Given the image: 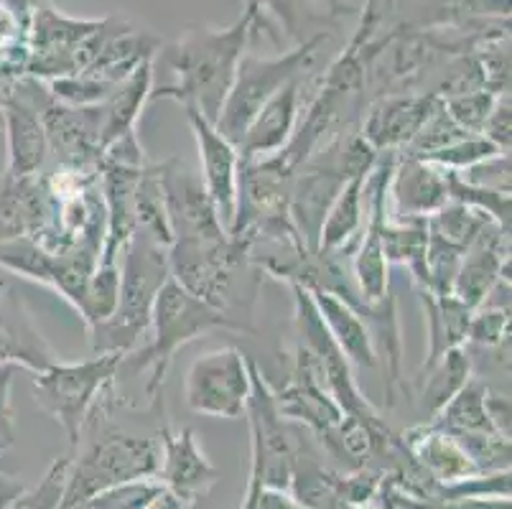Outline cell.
<instances>
[{"label": "cell", "mask_w": 512, "mask_h": 509, "mask_svg": "<svg viewBox=\"0 0 512 509\" xmlns=\"http://www.w3.org/2000/svg\"><path fill=\"white\" fill-rule=\"evenodd\" d=\"M260 16V8L245 6L232 26L186 28L174 44L158 49L153 62H161V69H169L174 79L158 87L153 82L151 102L176 100L181 107H194L209 123H217Z\"/></svg>", "instance_id": "cell-1"}, {"label": "cell", "mask_w": 512, "mask_h": 509, "mask_svg": "<svg viewBox=\"0 0 512 509\" xmlns=\"http://www.w3.org/2000/svg\"><path fill=\"white\" fill-rule=\"evenodd\" d=\"M245 331L235 319L212 308L209 303L199 301L197 296L181 288L174 278L164 283L158 291L151 314V342L143 349H133L120 362L118 375L130 372L141 375L148 372L146 395L153 413H161L164 408V382L176 352L186 344L197 342L204 334L212 331Z\"/></svg>", "instance_id": "cell-2"}, {"label": "cell", "mask_w": 512, "mask_h": 509, "mask_svg": "<svg viewBox=\"0 0 512 509\" xmlns=\"http://www.w3.org/2000/svg\"><path fill=\"white\" fill-rule=\"evenodd\" d=\"M120 258H123V265H120L118 308L110 319L87 331L95 354H128L138 349L141 336H146L151 329L158 291L171 278L166 247L156 245L141 232H136Z\"/></svg>", "instance_id": "cell-3"}, {"label": "cell", "mask_w": 512, "mask_h": 509, "mask_svg": "<svg viewBox=\"0 0 512 509\" xmlns=\"http://www.w3.org/2000/svg\"><path fill=\"white\" fill-rule=\"evenodd\" d=\"M161 466L158 436L107 431L69 461L57 509H87L97 494L136 479H156Z\"/></svg>", "instance_id": "cell-4"}, {"label": "cell", "mask_w": 512, "mask_h": 509, "mask_svg": "<svg viewBox=\"0 0 512 509\" xmlns=\"http://www.w3.org/2000/svg\"><path fill=\"white\" fill-rule=\"evenodd\" d=\"M125 354H92L82 362H51L46 370L34 372L31 390L44 413L57 420L67 433L69 446L77 448L85 426L100 405L102 395L118 385V370Z\"/></svg>", "instance_id": "cell-5"}, {"label": "cell", "mask_w": 512, "mask_h": 509, "mask_svg": "<svg viewBox=\"0 0 512 509\" xmlns=\"http://www.w3.org/2000/svg\"><path fill=\"white\" fill-rule=\"evenodd\" d=\"M327 39V34H316L306 39L304 44L296 46V49L286 51V54L242 56L230 95H227L225 105H222L220 118L214 123L217 130L237 146L245 130H248V125L258 115L260 107L271 100L273 95H278L286 84L306 77V72L316 62L319 49Z\"/></svg>", "instance_id": "cell-6"}, {"label": "cell", "mask_w": 512, "mask_h": 509, "mask_svg": "<svg viewBox=\"0 0 512 509\" xmlns=\"http://www.w3.org/2000/svg\"><path fill=\"white\" fill-rule=\"evenodd\" d=\"M166 252L171 278L181 288L235 319L232 303L237 275L242 268H250L248 242L230 235L222 240H176Z\"/></svg>", "instance_id": "cell-7"}, {"label": "cell", "mask_w": 512, "mask_h": 509, "mask_svg": "<svg viewBox=\"0 0 512 509\" xmlns=\"http://www.w3.org/2000/svg\"><path fill=\"white\" fill-rule=\"evenodd\" d=\"M293 288V324H296V352L299 359L316 375V380L327 387L329 395L337 400L344 415H375L380 410L365 398V392L352 375V364L329 334L327 324L321 321L311 293L301 286Z\"/></svg>", "instance_id": "cell-8"}, {"label": "cell", "mask_w": 512, "mask_h": 509, "mask_svg": "<svg viewBox=\"0 0 512 509\" xmlns=\"http://www.w3.org/2000/svg\"><path fill=\"white\" fill-rule=\"evenodd\" d=\"M245 415L250 423L253 461L260 466L263 487L288 492L293 461L299 451V431L291 428V423L281 415L273 398V385L260 375L255 362H250V395Z\"/></svg>", "instance_id": "cell-9"}, {"label": "cell", "mask_w": 512, "mask_h": 509, "mask_svg": "<svg viewBox=\"0 0 512 509\" xmlns=\"http://www.w3.org/2000/svg\"><path fill=\"white\" fill-rule=\"evenodd\" d=\"M250 395V359L235 347L199 354L184 377L189 410L209 418H242Z\"/></svg>", "instance_id": "cell-10"}, {"label": "cell", "mask_w": 512, "mask_h": 509, "mask_svg": "<svg viewBox=\"0 0 512 509\" xmlns=\"http://www.w3.org/2000/svg\"><path fill=\"white\" fill-rule=\"evenodd\" d=\"M398 153H380L365 184L367 219L352 258V283L365 306H375L390 293V263L385 258V222L390 217L388 184Z\"/></svg>", "instance_id": "cell-11"}, {"label": "cell", "mask_w": 512, "mask_h": 509, "mask_svg": "<svg viewBox=\"0 0 512 509\" xmlns=\"http://www.w3.org/2000/svg\"><path fill=\"white\" fill-rule=\"evenodd\" d=\"M161 189H164L166 217L176 240H222L227 237L207 186L194 168L181 158H166L158 163Z\"/></svg>", "instance_id": "cell-12"}, {"label": "cell", "mask_w": 512, "mask_h": 509, "mask_svg": "<svg viewBox=\"0 0 512 509\" xmlns=\"http://www.w3.org/2000/svg\"><path fill=\"white\" fill-rule=\"evenodd\" d=\"M39 115L49 153H54L57 166L95 171L102 156V107L64 105L54 100L49 90H44L39 100Z\"/></svg>", "instance_id": "cell-13"}, {"label": "cell", "mask_w": 512, "mask_h": 509, "mask_svg": "<svg viewBox=\"0 0 512 509\" xmlns=\"http://www.w3.org/2000/svg\"><path fill=\"white\" fill-rule=\"evenodd\" d=\"M186 120L192 125L194 140H197L199 161H202L204 186H207L209 199L214 202L217 217H220L225 232L232 230L237 214V181H240V151L235 143L225 138L217 130V125L209 123L204 115H199L194 107H184Z\"/></svg>", "instance_id": "cell-14"}, {"label": "cell", "mask_w": 512, "mask_h": 509, "mask_svg": "<svg viewBox=\"0 0 512 509\" xmlns=\"http://www.w3.org/2000/svg\"><path fill=\"white\" fill-rule=\"evenodd\" d=\"M441 97L436 92H385L367 107L360 135L377 153H400L416 138L426 118L436 110Z\"/></svg>", "instance_id": "cell-15"}, {"label": "cell", "mask_w": 512, "mask_h": 509, "mask_svg": "<svg viewBox=\"0 0 512 509\" xmlns=\"http://www.w3.org/2000/svg\"><path fill=\"white\" fill-rule=\"evenodd\" d=\"M158 443H161V466H158L156 479L194 504L197 499L207 497L220 482V471L214 469L212 461L202 454L197 443V433L192 428L171 431L169 426L158 428Z\"/></svg>", "instance_id": "cell-16"}, {"label": "cell", "mask_w": 512, "mask_h": 509, "mask_svg": "<svg viewBox=\"0 0 512 509\" xmlns=\"http://www.w3.org/2000/svg\"><path fill=\"white\" fill-rule=\"evenodd\" d=\"M278 410L288 423H299L309 431L316 443H324L337 426L342 423L344 413L329 390L316 380L314 372L304 362L293 359L291 377L283 387H273Z\"/></svg>", "instance_id": "cell-17"}, {"label": "cell", "mask_w": 512, "mask_h": 509, "mask_svg": "<svg viewBox=\"0 0 512 509\" xmlns=\"http://www.w3.org/2000/svg\"><path fill=\"white\" fill-rule=\"evenodd\" d=\"M500 280H510V232L490 222L464 250L451 293L469 308H479Z\"/></svg>", "instance_id": "cell-18"}, {"label": "cell", "mask_w": 512, "mask_h": 509, "mask_svg": "<svg viewBox=\"0 0 512 509\" xmlns=\"http://www.w3.org/2000/svg\"><path fill=\"white\" fill-rule=\"evenodd\" d=\"M446 202L449 184L444 168L398 153L388 184V207H393V219H428Z\"/></svg>", "instance_id": "cell-19"}, {"label": "cell", "mask_w": 512, "mask_h": 509, "mask_svg": "<svg viewBox=\"0 0 512 509\" xmlns=\"http://www.w3.org/2000/svg\"><path fill=\"white\" fill-rule=\"evenodd\" d=\"M54 217V199L44 171L36 176H0V242L41 237Z\"/></svg>", "instance_id": "cell-20"}, {"label": "cell", "mask_w": 512, "mask_h": 509, "mask_svg": "<svg viewBox=\"0 0 512 509\" xmlns=\"http://www.w3.org/2000/svg\"><path fill=\"white\" fill-rule=\"evenodd\" d=\"M304 110V79L286 84L278 95L265 102L237 143L240 161L276 156L288 146Z\"/></svg>", "instance_id": "cell-21"}, {"label": "cell", "mask_w": 512, "mask_h": 509, "mask_svg": "<svg viewBox=\"0 0 512 509\" xmlns=\"http://www.w3.org/2000/svg\"><path fill=\"white\" fill-rule=\"evenodd\" d=\"M0 362L16 364L18 370H29L31 375L57 362L54 349L13 291L0 296Z\"/></svg>", "instance_id": "cell-22"}, {"label": "cell", "mask_w": 512, "mask_h": 509, "mask_svg": "<svg viewBox=\"0 0 512 509\" xmlns=\"http://www.w3.org/2000/svg\"><path fill=\"white\" fill-rule=\"evenodd\" d=\"M400 438L406 443L408 454L413 456V461H416L434 482L456 484L474 479V476H482V471H479L477 464L469 459V454L462 448V443L456 441L454 436H449L446 431L431 428L426 426V423H418V426L408 428Z\"/></svg>", "instance_id": "cell-23"}, {"label": "cell", "mask_w": 512, "mask_h": 509, "mask_svg": "<svg viewBox=\"0 0 512 509\" xmlns=\"http://www.w3.org/2000/svg\"><path fill=\"white\" fill-rule=\"evenodd\" d=\"M309 293L314 298L321 321L327 324L329 334L344 352V357L349 359V364L367 367V370L377 367L380 359H377L375 342H372L370 326L362 319L360 311L344 298H339L337 293L324 291V288H309Z\"/></svg>", "instance_id": "cell-24"}, {"label": "cell", "mask_w": 512, "mask_h": 509, "mask_svg": "<svg viewBox=\"0 0 512 509\" xmlns=\"http://www.w3.org/2000/svg\"><path fill=\"white\" fill-rule=\"evenodd\" d=\"M421 298L423 316H426V339H428V352L423 359L418 377L426 375L446 352L456 347H467V329L469 319H472L474 308L462 303L454 293H431V291H418Z\"/></svg>", "instance_id": "cell-25"}, {"label": "cell", "mask_w": 512, "mask_h": 509, "mask_svg": "<svg viewBox=\"0 0 512 509\" xmlns=\"http://www.w3.org/2000/svg\"><path fill=\"white\" fill-rule=\"evenodd\" d=\"M153 82H156V69H153V62H148L143 64V67H138L128 79H123V82H120L118 87H115V90L100 102L102 151H105L107 146H113L115 140H120L123 135L136 133V125H138V118H141L143 105L151 102Z\"/></svg>", "instance_id": "cell-26"}, {"label": "cell", "mask_w": 512, "mask_h": 509, "mask_svg": "<svg viewBox=\"0 0 512 509\" xmlns=\"http://www.w3.org/2000/svg\"><path fill=\"white\" fill-rule=\"evenodd\" d=\"M370 174L349 179L329 207L319 232V252L327 255H347L355 242H360L365 227V184Z\"/></svg>", "instance_id": "cell-27"}, {"label": "cell", "mask_w": 512, "mask_h": 509, "mask_svg": "<svg viewBox=\"0 0 512 509\" xmlns=\"http://www.w3.org/2000/svg\"><path fill=\"white\" fill-rule=\"evenodd\" d=\"M487 390L490 387L484 385L482 380L472 377L434 418L426 420V426L439 428V431L451 433V436L497 433L490 423V413H487Z\"/></svg>", "instance_id": "cell-28"}, {"label": "cell", "mask_w": 512, "mask_h": 509, "mask_svg": "<svg viewBox=\"0 0 512 509\" xmlns=\"http://www.w3.org/2000/svg\"><path fill=\"white\" fill-rule=\"evenodd\" d=\"M469 380H472V357H469L467 347H456L446 352L426 375L418 377V382H421L418 405H421L423 423L434 418Z\"/></svg>", "instance_id": "cell-29"}, {"label": "cell", "mask_w": 512, "mask_h": 509, "mask_svg": "<svg viewBox=\"0 0 512 509\" xmlns=\"http://www.w3.org/2000/svg\"><path fill=\"white\" fill-rule=\"evenodd\" d=\"M426 219H393L385 222V258L388 263L406 265L418 291L426 288Z\"/></svg>", "instance_id": "cell-30"}, {"label": "cell", "mask_w": 512, "mask_h": 509, "mask_svg": "<svg viewBox=\"0 0 512 509\" xmlns=\"http://www.w3.org/2000/svg\"><path fill=\"white\" fill-rule=\"evenodd\" d=\"M136 222L138 232L153 240L156 245L169 250L174 235H171L169 217H166L164 189H161V176H158V163H148L143 168L141 181L136 189Z\"/></svg>", "instance_id": "cell-31"}, {"label": "cell", "mask_w": 512, "mask_h": 509, "mask_svg": "<svg viewBox=\"0 0 512 509\" xmlns=\"http://www.w3.org/2000/svg\"><path fill=\"white\" fill-rule=\"evenodd\" d=\"M428 232L441 240L451 242V245L467 250L474 240H477L479 232L492 222L490 217L479 209L467 207V204L459 202H446L439 212H434L426 219Z\"/></svg>", "instance_id": "cell-32"}, {"label": "cell", "mask_w": 512, "mask_h": 509, "mask_svg": "<svg viewBox=\"0 0 512 509\" xmlns=\"http://www.w3.org/2000/svg\"><path fill=\"white\" fill-rule=\"evenodd\" d=\"M120 296V265H97L90 283L85 288V298L79 303L77 314L82 316V324L87 331L92 326L102 324L115 314Z\"/></svg>", "instance_id": "cell-33"}, {"label": "cell", "mask_w": 512, "mask_h": 509, "mask_svg": "<svg viewBox=\"0 0 512 509\" xmlns=\"http://www.w3.org/2000/svg\"><path fill=\"white\" fill-rule=\"evenodd\" d=\"M497 156H510V153H502L500 148L492 146L490 140L484 138L482 133H472L459 138L451 146L441 148V151L431 153L423 161L434 163V166L444 168V171H456V174H467L469 168H477L482 163L492 161Z\"/></svg>", "instance_id": "cell-34"}, {"label": "cell", "mask_w": 512, "mask_h": 509, "mask_svg": "<svg viewBox=\"0 0 512 509\" xmlns=\"http://www.w3.org/2000/svg\"><path fill=\"white\" fill-rule=\"evenodd\" d=\"M495 102L497 95H492V92L487 90H469L459 92V95L441 97V105H444L446 115H449L464 133H482L484 123L490 118Z\"/></svg>", "instance_id": "cell-35"}, {"label": "cell", "mask_w": 512, "mask_h": 509, "mask_svg": "<svg viewBox=\"0 0 512 509\" xmlns=\"http://www.w3.org/2000/svg\"><path fill=\"white\" fill-rule=\"evenodd\" d=\"M510 342V308H474L467 329V344L479 349H505Z\"/></svg>", "instance_id": "cell-36"}, {"label": "cell", "mask_w": 512, "mask_h": 509, "mask_svg": "<svg viewBox=\"0 0 512 509\" xmlns=\"http://www.w3.org/2000/svg\"><path fill=\"white\" fill-rule=\"evenodd\" d=\"M161 489H164V484L158 479H136V482L120 484V487L97 494L87 504V509H143Z\"/></svg>", "instance_id": "cell-37"}, {"label": "cell", "mask_w": 512, "mask_h": 509, "mask_svg": "<svg viewBox=\"0 0 512 509\" xmlns=\"http://www.w3.org/2000/svg\"><path fill=\"white\" fill-rule=\"evenodd\" d=\"M16 372V364L0 362V454L16 443V413L11 405V385Z\"/></svg>", "instance_id": "cell-38"}, {"label": "cell", "mask_w": 512, "mask_h": 509, "mask_svg": "<svg viewBox=\"0 0 512 509\" xmlns=\"http://www.w3.org/2000/svg\"><path fill=\"white\" fill-rule=\"evenodd\" d=\"M512 130V105H510V95L497 97L495 107H492L490 118L484 123L482 135L490 140L492 146L500 148L502 153H510V135Z\"/></svg>", "instance_id": "cell-39"}, {"label": "cell", "mask_w": 512, "mask_h": 509, "mask_svg": "<svg viewBox=\"0 0 512 509\" xmlns=\"http://www.w3.org/2000/svg\"><path fill=\"white\" fill-rule=\"evenodd\" d=\"M487 413H490V423L502 438H510V398L500 395V392L487 390Z\"/></svg>", "instance_id": "cell-40"}, {"label": "cell", "mask_w": 512, "mask_h": 509, "mask_svg": "<svg viewBox=\"0 0 512 509\" xmlns=\"http://www.w3.org/2000/svg\"><path fill=\"white\" fill-rule=\"evenodd\" d=\"M446 509H512L510 497H469L444 502Z\"/></svg>", "instance_id": "cell-41"}, {"label": "cell", "mask_w": 512, "mask_h": 509, "mask_svg": "<svg viewBox=\"0 0 512 509\" xmlns=\"http://www.w3.org/2000/svg\"><path fill=\"white\" fill-rule=\"evenodd\" d=\"M258 509H306L304 504H299L283 489H268L263 487L258 499Z\"/></svg>", "instance_id": "cell-42"}, {"label": "cell", "mask_w": 512, "mask_h": 509, "mask_svg": "<svg viewBox=\"0 0 512 509\" xmlns=\"http://www.w3.org/2000/svg\"><path fill=\"white\" fill-rule=\"evenodd\" d=\"M23 492H26V487L18 479L0 471V509H11L23 497Z\"/></svg>", "instance_id": "cell-43"}, {"label": "cell", "mask_w": 512, "mask_h": 509, "mask_svg": "<svg viewBox=\"0 0 512 509\" xmlns=\"http://www.w3.org/2000/svg\"><path fill=\"white\" fill-rule=\"evenodd\" d=\"M260 492H263V476H260V466L253 461V464H250L248 489H245V497H242L240 509H258Z\"/></svg>", "instance_id": "cell-44"}, {"label": "cell", "mask_w": 512, "mask_h": 509, "mask_svg": "<svg viewBox=\"0 0 512 509\" xmlns=\"http://www.w3.org/2000/svg\"><path fill=\"white\" fill-rule=\"evenodd\" d=\"M143 509H192V504L186 502V499H181L179 494L171 492V489L164 487Z\"/></svg>", "instance_id": "cell-45"}, {"label": "cell", "mask_w": 512, "mask_h": 509, "mask_svg": "<svg viewBox=\"0 0 512 509\" xmlns=\"http://www.w3.org/2000/svg\"><path fill=\"white\" fill-rule=\"evenodd\" d=\"M0 3L8 8V11H11L13 16L23 23V26H29V13H31V6H34L36 0H0Z\"/></svg>", "instance_id": "cell-46"}, {"label": "cell", "mask_w": 512, "mask_h": 509, "mask_svg": "<svg viewBox=\"0 0 512 509\" xmlns=\"http://www.w3.org/2000/svg\"><path fill=\"white\" fill-rule=\"evenodd\" d=\"M245 6H255V8H271V11L281 13L288 23H291V8H288L286 0H245Z\"/></svg>", "instance_id": "cell-47"}, {"label": "cell", "mask_w": 512, "mask_h": 509, "mask_svg": "<svg viewBox=\"0 0 512 509\" xmlns=\"http://www.w3.org/2000/svg\"><path fill=\"white\" fill-rule=\"evenodd\" d=\"M344 509H380V507H372V504H365V507H357V504H349V507Z\"/></svg>", "instance_id": "cell-48"}, {"label": "cell", "mask_w": 512, "mask_h": 509, "mask_svg": "<svg viewBox=\"0 0 512 509\" xmlns=\"http://www.w3.org/2000/svg\"><path fill=\"white\" fill-rule=\"evenodd\" d=\"M0 128H3V118H0Z\"/></svg>", "instance_id": "cell-49"}]
</instances>
